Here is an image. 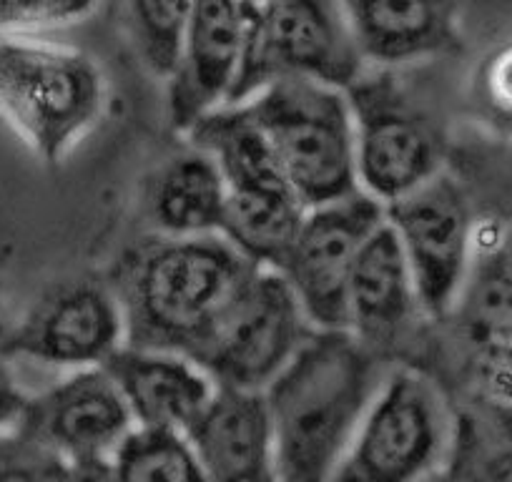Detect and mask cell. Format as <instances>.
Segmentation results:
<instances>
[{
  "mask_svg": "<svg viewBox=\"0 0 512 482\" xmlns=\"http://www.w3.org/2000/svg\"><path fill=\"white\" fill-rule=\"evenodd\" d=\"M382 354L344 329L314 332L264 390L277 482H332L382 385Z\"/></svg>",
  "mask_w": 512,
  "mask_h": 482,
  "instance_id": "cell-1",
  "label": "cell"
},
{
  "mask_svg": "<svg viewBox=\"0 0 512 482\" xmlns=\"http://www.w3.org/2000/svg\"><path fill=\"white\" fill-rule=\"evenodd\" d=\"M256 264L224 236L141 241L111 284L126 322V347L194 359L244 289Z\"/></svg>",
  "mask_w": 512,
  "mask_h": 482,
  "instance_id": "cell-2",
  "label": "cell"
},
{
  "mask_svg": "<svg viewBox=\"0 0 512 482\" xmlns=\"http://www.w3.org/2000/svg\"><path fill=\"white\" fill-rule=\"evenodd\" d=\"M101 66L78 48L0 38V118L43 164H63L106 113Z\"/></svg>",
  "mask_w": 512,
  "mask_h": 482,
  "instance_id": "cell-3",
  "label": "cell"
},
{
  "mask_svg": "<svg viewBox=\"0 0 512 482\" xmlns=\"http://www.w3.org/2000/svg\"><path fill=\"white\" fill-rule=\"evenodd\" d=\"M236 106L264 136L289 189L307 209L359 191L347 91L284 81L236 101Z\"/></svg>",
  "mask_w": 512,
  "mask_h": 482,
  "instance_id": "cell-4",
  "label": "cell"
},
{
  "mask_svg": "<svg viewBox=\"0 0 512 482\" xmlns=\"http://www.w3.org/2000/svg\"><path fill=\"white\" fill-rule=\"evenodd\" d=\"M457 417L432 380L392 370L374 392L332 482H427L447 470Z\"/></svg>",
  "mask_w": 512,
  "mask_h": 482,
  "instance_id": "cell-5",
  "label": "cell"
},
{
  "mask_svg": "<svg viewBox=\"0 0 512 482\" xmlns=\"http://www.w3.org/2000/svg\"><path fill=\"white\" fill-rule=\"evenodd\" d=\"M367 73L342 0H269L251 8L244 63L229 103L284 81L349 91Z\"/></svg>",
  "mask_w": 512,
  "mask_h": 482,
  "instance_id": "cell-6",
  "label": "cell"
},
{
  "mask_svg": "<svg viewBox=\"0 0 512 482\" xmlns=\"http://www.w3.org/2000/svg\"><path fill=\"white\" fill-rule=\"evenodd\" d=\"M314 332L287 279L256 267L194 362L219 387L264 392Z\"/></svg>",
  "mask_w": 512,
  "mask_h": 482,
  "instance_id": "cell-7",
  "label": "cell"
},
{
  "mask_svg": "<svg viewBox=\"0 0 512 482\" xmlns=\"http://www.w3.org/2000/svg\"><path fill=\"white\" fill-rule=\"evenodd\" d=\"M357 186L382 206L442 174V141L390 71L364 73L347 91Z\"/></svg>",
  "mask_w": 512,
  "mask_h": 482,
  "instance_id": "cell-8",
  "label": "cell"
},
{
  "mask_svg": "<svg viewBox=\"0 0 512 482\" xmlns=\"http://www.w3.org/2000/svg\"><path fill=\"white\" fill-rule=\"evenodd\" d=\"M415 277L425 317H452L472 259L477 221L465 191L442 171L412 194L384 206Z\"/></svg>",
  "mask_w": 512,
  "mask_h": 482,
  "instance_id": "cell-9",
  "label": "cell"
},
{
  "mask_svg": "<svg viewBox=\"0 0 512 482\" xmlns=\"http://www.w3.org/2000/svg\"><path fill=\"white\" fill-rule=\"evenodd\" d=\"M384 224V206L364 191L304 211L279 274L319 332L347 329V289L364 241Z\"/></svg>",
  "mask_w": 512,
  "mask_h": 482,
  "instance_id": "cell-10",
  "label": "cell"
},
{
  "mask_svg": "<svg viewBox=\"0 0 512 482\" xmlns=\"http://www.w3.org/2000/svg\"><path fill=\"white\" fill-rule=\"evenodd\" d=\"M123 347L126 322L113 287L78 279L48 289L16 327H8L0 354L66 375L106 367Z\"/></svg>",
  "mask_w": 512,
  "mask_h": 482,
  "instance_id": "cell-11",
  "label": "cell"
},
{
  "mask_svg": "<svg viewBox=\"0 0 512 482\" xmlns=\"http://www.w3.org/2000/svg\"><path fill=\"white\" fill-rule=\"evenodd\" d=\"M18 427L86 472L113 460L136 420L106 367H96L66 372L28 397Z\"/></svg>",
  "mask_w": 512,
  "mask_h": 482,
  "instance_id": "cell-12",
  "label": "cell"
},
{
  "mask_svg": "<svg viewBox=\"0 0 512 482\" xmlns=\"http://www.w3.org/2000/svg\"><path fill=\"white\" fill-rule=\"evenodd\" d=\"M249 16L251 8L239 0H196L176 68L166 81L169 121L179 134L229 103L244 63Z\"/></svg>",
  "mask_w": 512,
  "mask_h": 482,
  "instance_id": "cell-13",
  "label": "cell"
},
{
  "mask_svg": "<svg viewBox=\"0 0 512 482\" xmlns=\"http://www.w3.org/2000/svg\"><path fill=\"white\" fill-rule=\"evenodd\" d=\"M425 317L415 277L392 226L379 224L364 241L347 289V329L377 354L392 349Z\"/></svg>",
  "mask_w": 512,
  "mask_h": 482,
  "instance_id": "cell-14",
  "label": "cell"
},
{
  "mask_svg": "<svg viewBox=\"0 0 512 482\" xmlns=\"http://www.w3.org/2000/svg\"><path fill=\"white\" fill-rule=\"evenodd\" d=\"M184 435L209 482H277L264 392L216 387Z\"/></svg>",
  "mask_w": 512,
  "mask_h": 482,
  "instance_id": "cell-15",
  "label": "cell"
},
{
  "mask_svg": "<svg viewBox=\"0 0 512 482\" xmlns=\"http://www.w3.org/2000/svg\"><path fill=\"white\" fill-rule=\"evenodd\" d=\"M136 427L186 432L216 392V382L186 354L123 347L106 365Z\"/></svg>",
  "mask_w": 512,
  "mask_h": 482,
  "instance_id": "cell-16",
  "label": "cell"
},
{
  "mask_svg": "<svg viewBox=\"0 0 512 482\" xmlns=\"http://www.w3.org/2000/svg\"><path fill=\"white\" fill-rule=\"evenodd\" d=\"M342 8L367 66L427 61L460 43V0H342Z\"/></svg>",
  "mask_w": 512,
  "mask_h": 482,
  "instance_id": "cell-17",
  "label": "cell"
},
{
  "mask_svg": "<svg viewBox=\"0 0 512 482\" xmlns=\"http://www.w3.org/2000/svg\"><path fill=\"white\" fill-rule=\"evenodd\" d=\"M224 206V176L216 161L194 146L166 159L146 189V216L156 236H216L224 221Z\"/></svg>",
  "mask_w": 512,
  "mask_h": 482,
  "instance_id": "cell-18",
  "label": "cell"
},
{
  "mask_svg": "<svg viewBox=\"0 0 512 482\" xmlns=\"http://www.w3.org/2000/svg\"><path fill=\"white\" fill-rule=\"evenodd\" d=\"M307 206L287 181H251L226 186L219 236L256 267L277 269L287 259Z\"/></svg>",
  "mask_w": 512,
  "mask_h": 482,
  "instance_id": "cell-19",
  "label": "cell"
},
{
  "mask_svg": "<svg viewBox=\"0 0 512 482\" xmlns=\"http://www.w3.org/2000/svg\"><path fill=\"white\" fill-rule=\"evenodd\" d=\"M455 317L477 344L512 329V224H477Z\"/></svg>",
  "mask_w": 512,
  "mask_h": 482,
  "instance_id": "cell-20",
  "label": "cell"
},
{
  "mask_svg": "<svg viewBox=\"0 0 512 482\" xmlns=\"http://www.w3.org/2000/svg\"><path fill=\"white\" fill-rule=\"evenodd\" d=\"M113 482H209L184 432L136 427L108 462Z\"/></svg>",
  "mask_w": 512,
  "mask_h": 482,
  "instance_id": "cell-21",
  "label": "cell"
},
{
  "mask_svg": "<svg viewBox=\"0 0 512 482\" xmlns=\"http://www.w3.org/2000/svg\"><path fill=\"white\" fill-rule=\"evenodd\" d=\"M136 56L154 78L169 81L196 0H118Z\"/></svg>",
  "mask_w": 512,
  "mask_h": 482,
  "instance_id": "cell-22",
  "label": "cell"
},
{
  "mask_svg": "<svg viewBox=\"0 0 512 482\" xmlns=\"http://www.w3.org/2000/svg\"><path fill=\"white\" fill-rule=\"evenodd\" d=\"M0 482H81V472L21 427L0 435Z\"/></svg>",
  "mask_w": 512,
  "mask_h": 482,
  "instance_id": "cell-23",
  "label": "cell"
},
{
  "mask_svg": "<svg viewBox=\"0 0 512 482\" xmlns=\"http://www.w3.org/2000/svg\"><path fill=\"white\" fill-rule=\"evenodd\" d=\"M447 472L460 482H512V457L482 430L475 415L457 417Z\"/></svg>",
  "mask_w": 512,
  "mask_h": 482,
  "instance_id": "cell-24",
  "label": "cell"
},
{
  "mask_svg": "<svg viewBox=\"0 0 512 482\" xmlns=\"http://www.w3.org/2000/svg\"><path fill=\"white\" fill-rule=\"evenodd\" d=\"M472 103L492 134L512 139V41L482 58L472 78Z\"/></svg>",
  "mask_w": 512,
  "mask_h": 482,
  "instance_id": "cell-25",
  "label": "cell"
},
{
  "mask_svg": "<svg viewBox=\"0 0 512 482\" xmlns=\"http://www.w3.org/2000/svg\"><path fill=\"white\" fill-rule=\"evenodd\" d=\"M96 6L98 0H0V38H33V33L73 26Z\"/></svg>",
  "mask_w": 512,
  "mask_h": 482,
  "instance_id": "cell-26",
  "label": "cell"
},
{
  "mask_svg": "<svg viewBox=\"0 0 512 482\" xmlns=\"http://www.w3.org/2000/svg\"><path fill=\"white\" fill-rule=\"evenodd\" d=\"M482 400L512 402V329L480 342Z\"/></svg>",
  "mask_w": 512,
  "mask_h": 482,
  "instance_id": "cell-27",
  "label": "cell"
},
{
  "mask_svg": "<svg viewBox=\"0 0 512 482\" xmlns=\"http://www.w3.org/2000/svg\"><path fill=\"white\" fill-rule=\"evenodd\" d=\"M28 397H31V392H26L23 382L18 380L13 362L0 354V435L18 427L28 405Z\"/></svg>",
  "mask_w": 512,
  "mask_h": 482,
  "instance_id": "cell-28",
  "label": "cell"
},
{
  "mask_svg": "<svg viewBox=\"0 0 512 482\" xmlns=\"http://www.w3.org/2000/svg\"><path fill=\"white\" fill-rule=\"evenodd\" d=\"M472 415L480 422L482 430L512 457V402L482 400Z\"/></svg>",
  "mask_w": 512,
  "mask_h": 482,
  "instance_id": "cell-29",
  "label": "cell"
},
{
  "mask_svg": "<svg viewBox=\"0 0 512 482\" xmlns=\"http://www.w3.org/2000/svg\"><path fill=\"white\" fill-rule=\"evenodd\" d=\"M81 482H113L111 475H108V467H96V470L81 472Z\"/></svg>",
  "mask_w": 512,
  "mask_h": 482,
  "instance_id": "cell-30",
  "label": "cell"
},
{
  "mask_svg": "<svg viewBox=\"0 0 512 482\" xmlns=\"http://www.w3.org/2000/svg\"><path fill=\"white\" fill-rule=\"evenodd\" d=\"M427 482H460V480H457V477H452L450 475V472H440V475H435V477H432V480H427Z\"/></svg>",
  "mask_w": 512,
  "mask_h": 482,
  "instance_id": "cell-31",
  "label": "cell"
},
{
  "mask_svg": "<svg viewBox=\"0 0 512 482\" xmlns=\"http://www.w3.org/2000/svg\"><path fill=\"white\" fill-rule=\"evenodd\" d=\"M6 334H8V324L0 319V349H3V342H6Z\"/></svg>",
  "mask_w": 512,
  "mask_h": 482,
  "instance_id": "cell-32",
  "label": "cell"
},
{
  "mask_svg": "<svg viewBox=\"0 0 512 482\" xmlns=\"http://www.w3.org/2000/svg\"><path fill=\"white\" fill-rule=\"evenodd\" d=\"M239 3H244V6H249V8H259V6H264V3H269V0H239Z\"/></svg>",
  "mask_w": 512,
  "mask_h": 482,
  "instance_id": "cell-33",
  "label": "cell"
}]
</instances>
